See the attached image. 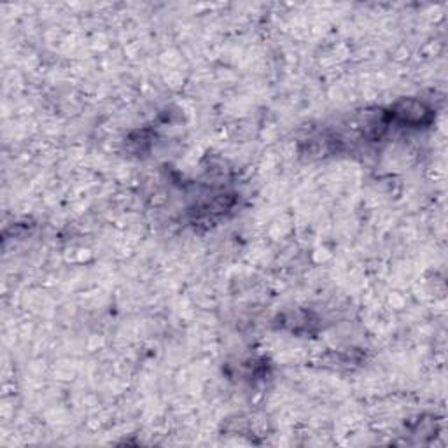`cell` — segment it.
Wrapping results in <instances>:
<instances>
[{"mask_svg":"<svg viewBox=\"0 0 448 448\" xmlns=\"http://www.w3.org/2000/svg\"><path fill=\"white\" fill-rule=\"evenodd\" d=\"M394 116L399 119V121L408 123V125H415V123H422L424 118L429 116V111H427L424 104H419V102L415 100H410V102H401V104L396 107Z\"/></svg>","mask_w":448,"mask_h":448,"instance_id":"cell-1","label":"cell"}]
</instances>
